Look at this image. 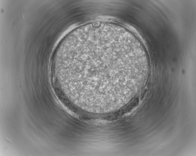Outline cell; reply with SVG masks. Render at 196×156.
<instances>
[{
	"label": "cell",
	"instance_id": "6da1fadb",
	"mask_svg": "<svg viewBox=\"0 0 196 156\" xmlns=\"http://www.w3.org/2000/svg\"><path fill=\"white\" fill-rule=\"evenodd\" d=\"M125 46L118 29L110 25L94 23L78 28L63 39L59 49L57 64L61 80L88 94L110 92L113 76L125 66Z\"/></svg>",
	"mask_w": 196,
	"mask_h": 156
}]
</instances>
